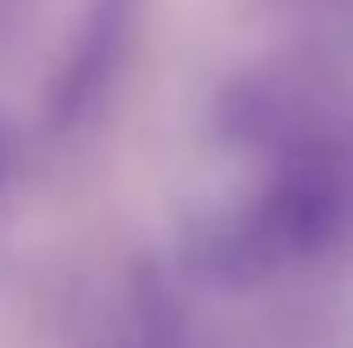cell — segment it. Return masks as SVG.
<instances>
[{"mask_svg": "<svg viewBox=\"0 0 353 348\" xmlns=\"http://www.w3.org/2000/svg\"><path fill=\"white\" fill-rule=\"evenodd\" d=\"M148 0H81L62 58L43 91V129L53 139L81 134L110 110L143 39Z\"/></svg>", "mask_w": 353, "mask_h": 348, "instance_id": "3957f363", "label": "cell"}, {"mask_svg": "<svg viewBox=\"0 0 353 348\" xmlns=\"http://www.w3.org/2000/svg\"><path fill=\"white\" fill-rule=\"evenodd\" d=\"M210 134L258 167L353 153V81L320 62H248L220 81L210 101Z\"/></svg>", "mask_w": 353, "mask_h": 348, "instance_id": "7a4b0ae2", "label": "cell"}, {"mask_svg": "<svg viewBox=\"0 0 353 348\" xmlns=\"http://www.w3.org/2000/svg\"><path fill=\"white\" fill-rule=\"evenodd\" d=\"M5 176H10V124L0 119V191H5Z\"/></svg>", "mask_w": 353, "mask_h": 348, "instance_id": "277c9868", "label": "cell"}, {"mask_svg": "<svg viewBox=\"0 0 353 348\" xmlns=\"http://www.w3.org/2000/svg\"><path fill=\"white\" fill-rule=\"evenodd\" d=\"M353 248V153L258 167V181L186 220L176 267L210 291H258Z\"/></svg>", "mask_w": 353, "mask_h": 348, "instance_id": "6da1fadb", "label": "cell"}]
</instances>
